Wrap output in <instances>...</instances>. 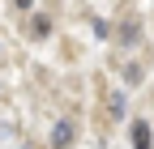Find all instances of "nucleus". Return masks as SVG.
<instances>
[{"label":"nucleus","instance_id":"f257e3e1","mask_svg":"<svg viewBox=\"0 0 154 149\" xmlns=\"http://www.w3.org/2000/svg\"><path fill=\"white\" fill-rule=\"evenodd\" d=\"M51 145H56V149H69V145H73V124H69V119H60V124L51 128Z\"/></svg>","mask_w":154,"mask_h":149},{"label":"nucleus","instance_id":"f03ea898","mask_svg":"<svg viewBox=\"0 0 154 149\" xmlns=\"http://www.w3.org/2000/svg\"><path fill=\"white\" fill-rule=\"evenodd\" d=\"M133 149H150V124L133 119Z\"/></svg>","mask_w":154,"mask_h":149},{"label":"nucleus","instance_id":"7ed1b4c3","mask_svg":"<svg viewBox=\"0 0 154 149\" xmlns=\"http://www.w3.org/2000/svg\"><path fill=\"white\" fill-rule=\"evenodd\" d=\"M120 43H137V22H124L120 26Z\"/></svg>","mask_w":154,"mask_h":149},{"label":"nucleus","instance_id":"20e7f679","mask_svg":"<svg viewBox=\"0 0 154 149\" xmlns=\"http://www.w3.org/2000/svg\"><path fill=\"white\" fill-rule=\"evenodd\" d=\"M34 34H51V17L38 13V17H34Z\"/></svg>","mask_w":154,"mask_h":149},{"label":"nucleus","instance_id":"39448f33","mask_svg":"<svg viewBox=\"0 0 154 149\" xmlns=\"http://www.w3.org/2000/svg\"><path fill=\"white\" fill-rule=\"evenodd\" d=\"M124 81H128V85H137V81H141V68H137V64H128V68H124Z\"/></svg>","mask_w":154,"mask_h":149},{"label":"nucleus","instance_id":"423d86ee","mask_svg":"<svg viewBox=\"0 0 154 149\" xmlns=\"http://www.w3.org/2000/svg\"><path fill=\"white\" fill-rule=\"evenodd\" d=\"M124 107H128V102H124L120 94H116V98H111V115H116V119H120V115H124Z\"/></svg>","mask_w":154,"mask_h":149}]
</instances>
